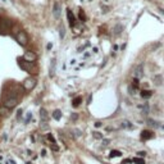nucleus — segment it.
<instances>
[{
  "label": "nucleus",
  "instance_id": "3",
  "mask_svg": "<svg viewBox=\"0 0 164 164\" xmlns=\"http://www.w3.org/2000/svg\"><path fill=\"white\" fill-rule=\"evenodd\" d=\"M40 118H41V123H40L41 128H43V130H46L47 128V118H49V115H47V112L44 108L40 110Z\"/></svg>",
  "mask_w": 164,
  "mask_h": 164
},
{
  "label": "nucleus",
  "instance_id": "33",
  "mask_svg": "<svg viewBox=\"0 0 164 164\" xmlns=\"http://www.w3.org/2000/svg\"><path fill=\"white\" fill-rule=\"evenodd\" d=\"M90 1H91V0H90Z\"/></svg>",
  "mask_w": 164,
  "mask_h": 164
},
{
  "label": "nucleus",
  "instance_id": "24",
  "mask_svg": "<svg viewBox=\"0 0 164 164\" xmlns=\"http://www.w3.org/2000/svg\"><path fill=\"white\" fill-rule=\"evenodd\" d=\"M73 132H74V135H76L77 137H78V136H81V135H82V132H81V130H77V128H76V130H73Z\"/></svg>",
  "mask_w": 164,
  "mask_h": 164
},
{
  "label": "nucleus",
  "instance_id": "10",
  "mask_svg": "<svg viewBox=\"0 0 164 164\" xmlns=\"http://www.w3.org/2000/svg\"><path fill=\"white\" fill-rule=\"evenodd\" d=\"M19 65H21V68H23V69L26 71V72H30V71H31V63L27 60H25V59H23V60L19 59Z\"/></svg>",
  "mask_w": 164,
  "mask_h": 164
},
{
  "label": "nucleus",
  "instance_id": "13",
  "mask_svg": "<svg viewBox=\"0 0 164 164\" xmlns=\"http://www.w3.org/2000/svg\"><path fill=\"white\" fill-rule=\"evenodd\" d=\"M154 83H155L156 86L162 85V83H163V77H162V76H155V77H154Z\"/></svg>",
  "mask_w": 164,
  "mask_h": 164
},
{
  "label": "nucleus",
  "instance_id": "30",
  "mask_svg": "<svg viewBox=\"0 0 164 164\" xmlns=\"http://www.w3.org/2000/svg\"><path fill=\"white\" fill-rule=\"evenodd\" d=\"M60 37H62V38L64 37V28H62V30H60Z\"/></svg>",
  "mask_w": 164,
  "mask_h": 164
},
{
  "label": "nucleus",
  "instance_id": "8",
  "mask_svg": "<svg viewBox=\"0 0 164 164\" xmlns=\"http://www.w3.org/2000/svg\"><path fill=\"white\" fill-rule=\"evenodd\" d=\"M153 137H154L153 132H151V131H149V130H145V131H142V132H141V140H144V141L153 139Z\"/></svg>",
  "mask_w": 164,
  "mask_h": 164
},
{
  "label": "nucleus",
  "instance_id": "20",
  "mask_svg": "<svg viewBox=\"0 0 164 164\" xmlns=\"http://www.w3.org/2000/svg\"><path fill=\"white\" fill-rule=\"evenodd\" d=\"M148 123L150 124L151 127H154V128H158V127H159V124H158L155 121H153V119H149V121H148Z\"/></svg>",
  "mask_w": 164,
  "mask_h": 164
},
{
  "label": "nucleus",
  "instance_id": "22",
  "mask_svg": "<svg viewBox=\"0 0 164 164\" xmlns=\"http://www.w3.org/2000/svg\"><path fill=\"white\" fill-rule=\"evenodd\" d=\"M94 137H95V139L101 140V139H103V135H101L100 132H94Z\"/></svg>",
  "mask_w": 164,
  "mask_h": 164
},
{
  "label": "nucleus",
  "instance_id": "28",
  "mask_svg": "<svg viewBox=\"0 0 164 164\" xmlns=\"http://www.w3.org/2000/svg\"><path fill=\"white\" fill-rule=\"evenodd\" d=\"M80 18H81L82 21H85V14H83V12H81V13H80Z\"/></svg>",
  "mask_w": 164,
  "mask_h": 164
},
{
  "label": "nucleus",
  "instance_id": "9",
  "mask_svg": "<svg viewBox=\"0 0 164 164\" xmlns=\"http://www.w3.org/2000/svg\"><path fill=\"white\" fill-rule=\"evenodd\" d=\"M53 14H54V17L56 19H59V17H60V5H59V3H54V7H53Z\"/></svg>",
  "mask_w": 164,
  "mask_h": 164
},
{
  "label": "nucleus",
  "instance_id": "15",
  "mask_svg": "<svg viewBox=\"0 0 164 164\" xmlns=\"http://www.w3.org/2000/svg\"><path fill=\"white\" fill-rule=\"evenodd\" d=\"M121 155H122V153L119 150H112V151H110L109 156L110 158H117V156H121Z\"/></svg>",
  "mask_w": 164,
  "mask_h": 164
},
{
  "label": "nucleus",
  "instance_id": "1",
  "mask_svg": "<svg viewBox=\"0 0 164 164\" xmlns=\"http://www.w3.org/2000/svg\"><path fill=\"white\" fill-rule=\"evenodd\" d=\"M17 105H18V97L14 96V95H12V96L7 97V99L4 100V106L8 109H13V108H16Z\"/></svg>",
  "mask_w": 164,
  "mask_h": 164
},
{
  "label": "nucleus",
  "instance_id": "31",
  "mask_svg": "<svg viewBox=\"0 0 164 164\" xmlns=\"http://www.w3.org/2000/svg\"><path fill=\"white\" fill-rule=\"evenodd\" d=\"M101 126V122H96V123H95V127H100Z\"/></svg>",
  "mask_w": 164,
  "mask_h": 164
},
{
  "label": "nucleus",
  "instance_id": "17",
  "mask_svg": "<svg viewBox=\"0 0 164 164\" xmlns=\"http://www.w3.org/2000/svg\"><path fill=\"white\" fill-rule=\"evenodd\" d=\"M122 31H123V26H122V25H117L114 27V34L115 35H119Z\"/></svg>",
  "mask_w": 164,
  "mask_h": 164
},
{
  "label": "nucleus",
  "instance_id": "27",
  "mask_svg": "<svg viewBox=\"0 0 164 164\" xmlns=\"http://www.w3.org/2000/svg\"><path fill=\"white\" fill-rule=\"evenodd\" d=\"M132 86H135V87H139V78H135L133 80V85Z\"/></svg>",
  "mask_w": 164,
  "mask_h": 164
},
{
  "label": "nucleus",
  "instance_id": "16",
  "mask_svg": "<svg viewBox=\"0 0 164 164\" xmlns=\"http://www.w3.org/2000/svg\"><path fill=\"white\" fill-rule=\"evenodd\" d=\"M53 118L56 119V121H59V119L62 118V112L60 110H55V112L53 113Z\"/></svg>",
  "mask_w": 164,
  "mask_h": 164
},
{
  "label": "nucleus",
  "instance_id": "19",
  "mask_svg": "<svg viewBox=\"0 0 164 164\" xmlns=\"http://www.w3.org/2000/svg\"><path fill=\"white\" fill-rule=\"evenodd\" d=\"M132 162L136 164H145V160L141 159V158H135V159H132Z\"/></svg>",
  "mask_w": 164,
  "mask_h": 164
},
{
  "label": "nucleus",
  "instance_id": "32",
  "mask_svg": "<svg viewBox=\"0 0 164 164\" xmlns=\"http://www.w3.org/2000/svg\"><path fill=\"white\" fill-rule=\"evenodd\" d=\"M159 10H160V13H162L163 16H164V9H162V8H159Z\"/></svg>",
  "mask_w": 164,
  "mask_h": 164
},
{
  "label": "nucleus",
  "instance_id": "11",
  "mask_svg": "<svg viewBox=\"0 0 164 164\" xmlns=\"http://www.w3.org/2000/svg\"><path fill=\"white\" fill-rule=\"evenodd\" d=\"M67 16H68V21H69V26H71V27H73V26H74V17H73L72 12H71L69 9L67 10Z\"/></svg>",
  "mask_w": 164,
  "mask_h": 164
},
{
  "label": "nucleus",
  "instance_id": "23",
  "mask_svg": "<svg viewBox=\"0 0 164 164\" xmlns=\"http://www.w3.org/2000/svg\"><path fill=\"white\" fill-rule=\"evenodd\" d=\"M47 140H49V141H51L53 144H55V139L53 137V135H50V133H47Z\"/></svg>",
  "mask_w": 164,
  "mask_h": 164
},
{
  "label": "nucleus",
  "instance_id": "2",
  "mask_svg": "<svg viewBox=\"0 0 164 164\" xmlns=\"http://www.w3.org/2000/svg\"><path fill=\"white\" fill-rule=\"evenodd\" d=\"M16 40L18 41V44L21 46H26L28 44V36L25 31H19L18 34L16 35Z\"/></svg>",
  "mask_w": 164,
  "mask_h": 164
},
{
  "label": "nucleus",
  "instance_id": "29",
  "mask_svg": "<svg viewBox=\"0 0 164 164\" xmlns=\"http://www.w3.org/2000/svg\"><path fill=\"white\" fill-rule=\"evenodd\" d=\"M103 145H104V146L109 145V140H104V141H103Z\"/></svg>",
  "mask_w": 164,
  "mask_h": 164
},
{
  "label": "nucleus",
  "instance_id": "7",
  "mask_svg": "<svg viewBox=\"0 0 164 164\" xmlns=\"http://www.w3.org/2000/svg\"><path fill=\"white\" fill-rule=\"evenodd\" d=\"M141 77H144V64H139L137 65V68L135 69V78H141Z\"/></svg>",
  "mask_w": 164,
  "mask_h": 164
},
{
  "label": "nucleus",
  "instance_id": "14",
  "mask_svg": "<svg viewBox=\"0 0 164 164\" xmlns=\"http://www.w3.org/2000/svg\"><path fill=\"white\" fill-rule=\"evenodd\" d=\"M151 95H153V92H151L150 90H144V91H141V96L144 97V99H148V97H150Z\"/></svg>",
  "mask_w": 164,
  "mask_h": 164
},
{
  "label": "nucleus",
  "instance_id": "6",
  "mask_svg": "<svg viewBox=\"0 0 164 164\" xmlns=\"http://www.w3.org/2000/svg\"><path fill=\"white\" fill-rule=\"evenodd\" d=\"M23 59H25V60H27V62H30V63H34V62H36L37 55L35 54L34 51L28 50V51H26V53H25V55H23Z\"/></svg>",
  "mask_w": 164,
  "mask_h": 164
},
{
  "label": "nucleus",
  "instance_id": "4",
  "mask_svg": "<svg viewBox=\"0 0 164 164\" xmlns=\"http://www.w3.org/2000/svg\"><path fill=\"white\" fill-rule=\"evenodd\" d=\"M10 26H12V22L8 19H3L0 22V32L1 34H7L8 31H10Z\"/></svg>",
  "mask_w": 164,
  "mask_h": 164
},
{
  "label": "nucleus",
  "instance_id": "18",
  "mask_svg": "<svg viewBox=\"0 0 164 164\" xmlns=\"http://www.w3.org/2000/svg\"><path fill=\"white\" fill-rule=\"evenodd\" d=\"M81 101H82V97H81V96H77L76 99L73 100V106H78Z\"/></svg>",
  "mask_w": 164,
  "mask_h": 164
},
{
  "label": "nucleus",
  "instance_id": "26",
  "mask_svg": "<svg viewBox=\"0 0 164 164\" xmlns=\"http://www.w3.org/2000/svg\"><path fill=\"white\" fill-rule=\"evenodd\" d=\"M145 155H146L145 151H139V153H137V156H140V158H144Z\"/></svg>",
  "mask_w": 164,
  "mask_h": 164
},
{
  "label": "nucleus",
  "instance_id": "21",
  "mask_svg": "<svg viewBox=\"0 0 164 164\" xmlns=\"http://www.w3.org/2000/svg\"><path fill=\"white\" fill-rule=\"evenodd\" d=\"M136 89H137V87H135V86H130V87H128V90H130V94H131V95H135V94H136Z\"/></svg>",
  "mask_w": 164,
  "mask_h": 164
},
{
  "label": "nucleus",
  "instance_id": "25",
  "mask_svg": "<svg viewBox=\"0 0 164 164\" xmlns=\"http://www.w3.org/2000/svg\"><path fill=\"white\" fill-rule=\"evenodd\" d=\"M160 46V43H156V44H154L153 47H151V51H155V49H158V47Z\"/></svg>",
  "mask_w": 164,
  "mask_h": 164
},
{
  "label": "nucleus",
  "instance_id": "12",
  "mask_svg": "<svg viewBox=\"0 0 164 164\" xmlns=\"http://www.w3.org/2000/svg\"><path fill=\"white\" fill-rule=\"evenodd\" d=\"M121 126L123 127V128H130V130H131V128H133V124L131 123L130 121H123V122H122Z\"/></svg>",
  "mask_w": 164,
  "mask_h": 164
},
{
  "label": "nucleus",
  "instance_id": "5",
  "mask_svg": "<svg viewBox=\"0 0 164 164\" xmlns=\"http://www.w3.org/2000/svg\"><path fill=\"white\" fill-rule=\"evenodd\" d=\"M35 86H36V81L34 78H26L25 82H23V87H25L26 91H31Z\"/></svg>",
  "mask_w": 164,
  "mask_h": 164
}]
</instances>
